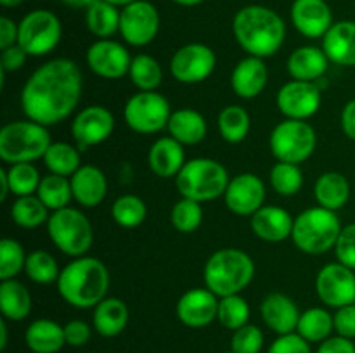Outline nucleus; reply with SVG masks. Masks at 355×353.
<instances>
[{"instance_id":"nucleus-1","label":"nucleus","mask_w":355,"mask_h":353,"mask_svg":"<svg viewBox=\"0 0 355 353\" xmlns=\"http://www.w3.org/2000/svg\"><path fill=\"white\" fill-rule=\"evenodd\" d=\"M83 75L75 61L51 59L38 66L21 90V109L31 121L51 127L64 121L82 97Z\"/></svg>"},{"instance_id":"nucleus-2","label":"nucleus","mask_w":355,"mask_h":353,"mask_svg":"<svg viewBox=\"0 0 355 353\" xmlns=\"http://www.w3.org/2000/svg\"><path fill=\"white\" fill-rule=\"evenodd\" d=\"M232 33L239 47L248 55L270 57L286 38V24L276 10L263 6H246L232 19Z\"/></svg>"},{"instance_id":"nucleus-3","label":"nucleus","mask_w":355,"mask_h":353,"mask_svg":"<svg viewBox=\"0 0 355 353\" xmlns=\"http://www.w3.org/2000/svg\"><path fill=\"white\" fill-rule=\"evenodd\" d=\"M55 284L68 305L75 308H96L107 296L110 272L99 258L80 256L61 270Z\"/></svg>"},{"instance_id":"nucleus-4","label":"nucleus","mask_w":355,"mask_h":353,"mask_svg":"<svg viewBox=\"0 0 355 353\" xmlns=\"http://www.w3.org/2000/svg\"><path fill=\"white\" fill-rule=\"evenodd\" d=\"M255 277V263L243 249L224 248L215 251L205 263V287L218 298L239 294Z\"/></svg>"},{"instance_id":"nucleus-5","label":"nucleus","mask_w":355,"mask_h":353,"mask_svg":"<svg viewBox=\"0 0 355 353\" xmlns=\"http://www.w3.org/2000/svg\"><path fill=\"white\" fill-rule=\"evenodd\" d=\"M342 228L336 211L314 206L295 217L291 239L300 251L307 255H322L335 249Z\"/></svg>"},{"instance_id":"nucleus-6","label":"nucleus","mask_w":355,"mask_h":353,"mask_svg":"<svg viewBox=\"0 0 355 353\" xmlns=\"http://www.w3.org/2000/svg\"><path fill=\"white\" fill-rule=\"evenodd\" d=\"M229 180V173L222 163L210 158H194L182 166L175 176V185L182 197L207 203L224 196Z\"/></svg>"},{"instance_id":"nucleus-7","label":"nucleus","mask_w":355,"mask_h":353,"mask_svg":"<svg viewBox=\"0 0 355 353\" xmlns=\"http://www.w3.org/2000/svg\"><path fill=\"white\" fill-rule=\"evenodd\" d=\"M51 144L47 127L37 121H10L0 130V158L9 165L37 161L44 158Z\"/></svg>"},{"instance_id":"nucleus-8","label":"nucleus","mask_w":355,"mask_h":353,"mask_svg":"<svg viewBox=\"0 0 355 353\" xmlns=\"http://www.w3.org/2000/svg\"><path fill=\"white\" fill-rule=\"evenodd\" d=\"M47 232L55 248L71 258L85 256L92 248V224L87 215L76 208L68 206L52 211L47 221Z\"/></svg>"},{"instance_id":"nucleus-9","label":"nucleus","mask_w":355,"mask_h":353,"mask_svg":"<svg viewBox=\"0 0 355 353\" xmlns=\"http://www.w3.org/2000/svg\"><path fill=\"white\" fill-rule=\"evenodd\" d=\"M318 135L311 123L304 120H284L274 127L269 137V147L274 158L283 163L307 161L315 151Z\"/></svg>"},{"instance_id":"nucleus-10","label":"nucleus","mask_w":355,"mask_h":353,"mask_svg":"<svg viewBox=\"0 0 355 353\" xmlns=\"http://www.w3.org/2000/svg\"><path fill=\"white\" fill-rule=\"evenodd\" d=\"M17 44L31 57H42L54 51L62 37L59 17L52 10L35 9L19 21Z\"/></svg>"},{"instance_id":"nucleus-11","label":"nucleus","mask_w":355,"mask_h":353,"mask_svg":"<svg viewBox=\"0 0 355 353\" xmlns=\"http://www.w3.org/2000/svg\"><path fill=\"white\" fill-rule=\"evenodd\" d=\"M172 113L166 97L155 90V92L134 93L125 104L123 116L130 130L142 135H151L168 127Z\"/></svg>"},{"instance_id":"nucleus-12","label":"nucleus","mask_w":355,"mask_h":353,"mask_svg":"<svg viewBox=\"0 0 355 353\" xmlns=\"http://www.w3.org/2000/svg\"><path fill=\"white\" fill-rule=\"evenodd\" d=\"M159 31V12L148 0H135L121 7L120 35L132 47H146Z\"/></svg>"},{"instance_id":"nucleus-13","label":"nucleus","mask_w":355,"mask_h":353,"mask_svg":"<svg viewBox=\"0 0 355 353\" xmlns=\"http://www.w3.org/2000/svg\"><path fill=\"white\" fill-rule=\"evenodd\" d=\"M217 66V55L205 44H187L175 51L170 59V73L186 85H194L208 80Z\"/></svg>"},{"instance_id":"nucleus-14","label":"nucleus","mask_w":355,"mask_h":353,"mask_svg":"<svg viewBox=\"0 0 355 353\" xmlns=\"http://www.w3.org/2000/svg\"><path fill=\"white\" fill-rule=\"evenodd\" d=\"M315 293L319 300L331 308L355 303V273L340 262L328 263L315 277Z\"/></svg>"},{"instance_id":"nucleus-15","label":"nucleus","mask_w":355,"mask_h":353,"mask_svg":"<svg viewBox=\"0 0 355 353\" xmlns=\"http://www.w3.org/2000/svg\"><path fill=\"white\" fill-rule=\"evenodd\" d=\"M276 102L288 120L307 121L321 107V89L315 82L291 80L281 87Z\"/></svg>"},{"instance_id":"nucleus-16","label":"nucleus","mask_w":355,"mask_h":353,"mask_svg":"<svg viewBox=\"0 0 355 353\" xmlns=\"http://www.w3.org/2000/svg\"><path fill=\"white\" fill-rule=\"evenodd\" d=\"M132 57L127 47L111 38L96 40L87 51V66L104 80H120L130 71Z\"/></svg>"},{"instance_id":"nucleus-17","label":"nucleus","mask_w":355,"mask_h":353,"mask_svg":"<svg viewBox=\"0 0 355 353\" xmlns=\"http://www.w3.org/2000/svg\"><path fill=\"white\" fill-rule=\"evenodd\" d=\"M114 130V116L104 106H87L71 123V134L80 151L103 144Z\"/></svg>"},{"instance_id":"nucleus-18","label":"nucleus","mask_w":355,"mask_h":353,"mask_svg":"<svg viewBox=\"0 0 355 353\" xmlns=\"http://www.w3.org/2000/svg\"><path fill=\"white\" fill-rule=\"evenodd\" d=\"M266 185L255 173H239L229 180L225 189V206L239 217H252L266 203Z\"/></svg>"},{"instance_id":"nucleus-19","label":"nucleus","mask_w":355,"mask_h":353,"mask_svg":"<svg viewBox=\"0 0 355 353\" xmlns=\"http://www.w3.org/2000/svg\"><path fill=\"white\" fill-rule=\"evenodd\" d=\"M218 300L220 298L211 293L208 287H194V289L186 291L177 301V318L186 327H207L217 318Z\"/></svg>"},{"instance_id":"nucleus-20","label":"nucleus","mask_w":355,"mask_h":353,"mask_svg":"<svg viewBox=\"0 0 355 353\" xmlns=\"http://www.w3.org/2000/svg\"><path fill=\"white\" fill-rule=\"evenodd\" d=\"M290 14L295 30L307 38H322L335 24L326 0H295Z\"/></svg>"},{"instance_id":"nucleus-21","label":"nucleus","mask_w":355,"mask_h":353,"mask_svg":"<svg viewBox=\"0 0 355 353\" xmlns=\"http://www.w3.org/2000/svg\"><path fill=\"white\" fill-rule=\"evenodd\" d=\"M260 315L267 327L277 336L297 332L302 311L288 294L270 293L260 303Z\"/></svg>"},{"instance_id":"nucleus-22","label":"nucleus","mask_w":355,"mask_h":353,"mask_svg":"<svg viewBox=\"0 0 355 353\" xmlns=\"http://www.w3.org/2000/svg\"><path fill=\"white\" fill-rule=\"evenodd\" d=\"M293 221L295 218L288 210L281 206H267V204H263L250 218L253 234L266 242H283L291 237Z\"/></svg>"},{"instance_id":"nucleus-23","label":"nucleus","mask_w":355,"mask_h":353,"mask_svg":"<svg viewBox=\"0 0 355 353\" xmlns=\"http://www.w3.org/2000/svg\"><path fill=\"white\" fill-rule=\"evenodd\" d=\"M73 199L83 208H96L107 194V179L101 168L94 165H82L69 176Z\"/></svg>"},{"instance_id":"nucleus-24","label":"nucleus","mask_w":355,"mask_h":353,"mask_svg":"<svg viewBox=\"0 0 355 353\" xmlns=\"http://www.w3.org/2000/svg\"><path fill=\"white\" fill-rule=\"evenodd\" d=\"M269 71L262 57L248 55L236 64L231 75V87L241 99H255L266 90Z\"/></svg>"},{"instance_id":"nucleus-25","label":"nucleus","mask_w":355,"mask_h":353,"mask_svg":"<svg viewBox=\"0 0 355 353\" xmlns=\"http://www.w3.org/2000/svg\"><path fill=\"white\" fill-rule=\"evenodd\" d=\"M329 59L322 47L304 45L295 48L286 61V69L293 80L300 82H318L322 80L329 66Z\"/></svg>"},{"instance_id":"nucleus-26","label":"nucleus","mask_w":355,"mask_h":353,"mask_svg":"<svg viewBox=\"0 0 355 353\" xmlns=\"http://www.w3.org/2000/svg\"><path fill=\"white\" fill-rule=\"evenodd\" d=\"M322 51L338 66L355 68V21H338L322 37Z\"/></svg>"},{"instance_id":"nucleus-27","label":"nucleus","mask_w":355,"mask_h":353,"mask_svg":"<svg viewBox=\"0 0 355 353\" xmlns=\"http://www.w3.org/2000/svg\"><path fill=\"white\" fill-rule=\"evenodd\" d=\"M148 165L155 175L162 179H172L179 175L182 166L186 165V152L184 145L173 137H162L149 147Z\"/></svg>"},{"instance_id":"nucleus-28","label":"nucleus","mask_w":355,"mask_h":353,"mask_svg":"<svg viewBox=\"0 0 355 353\" xmlns=\"http://www.w3.org/2000/svg\"><path fill=\"white\" fill-rule=\"evenodd\" d=\"M128 307L120 298L106 296L92 314V325L103 338H114L121 334L128 324Z\"/></svg>"},{"instance_id":"nucleus-29","label":"nucleus","mask_w":355,"mask_h":353,"mask_svg":"<svg viewBox=\"0 0 355 353\" xmlns=\"http://www.w3.org/2000/svg\"><path fill=\"white\" fill-rule=\"evenodd\" d=\"M24 343L33 353H58L66 345L64 325L51 318H37L28 325Z\"/></svg>"},{"instance_id":"nucleus-30","label":"nucleus","mask_w":355,"mask_h":353,"mask_svg":"<svg viewBox=\"0 0 355 353\" xmlns=\"http://www.w3.org/2000/svg\"><path fill=\"white\" fill-rule=\"evenodd\" d=\"M166 130L170 137H173L182 145H196L207 137L208 127L203 114L189 107H182V109L173 111Z\"/></svg>"},{"instance_id":"nucleus-31","label":"nucleus","mask_w":355,"mask_h":353,"mask_svg":"<svg viewBox=\"0 0 355 353\" xmlns=\"http://www.w3.org/2000/svg\"><path fill=\"white\" fill-rule=\"evenodd\" d=\"M314 196L319 206L336 211L350 199V183L340 172H326L315 180Z\"/></svg>"},{"instance_id":"nucleus-32","label":"nucleus","mask_w":355,"mask_h":353,"mask_svg":"<svg viewBox=\"0 0 355 353\" xmlns=\"http://www.w3.org/2000/svg\"><path fill=\"white\" fill-rule=\"evenodd\" d=\"M0 311L6 320L19 322L30 315L31 294L23 282L7 279L0 282Z\"/></svg>"},{"instance_id":"nucleus-33","label":"nucleus","mask_w":355,"mask_h":353,"mask_svg":"<svg viewBox=\"0 0 355 353\" xmlns=\"http://www.w3.org/2000/svg\"><path fill=\"white\" fill-rule=\"evenodd\" d=\"M121 10L106 0H96L85 9V23L90 33L103 38H111L114 33H120Z\"/></svg>"},{"instance_id":"nucleus-34","label":"nucleus","mask_w":355,"mask_h":353,"mask_svg":"<svg viewBox=\"0 0 355 353\" xmlns=\"http://www.w3.org/2000/svg\"><path fill=\"white\" fill-rule=\"evenodd\" d=\"M217 127L225 142L239 144V142H243L248 137L252 120H250V114L245 107L231 104V106H225L218 113Z\"/></svg>"},{"instance_id":"nucleus-35","label":"nucleus","mask_w":355,"mask_h":353,"mask_svg":"<svg viewBox=\"0 0 355 353\" xmlns=\"http://www.w3.org/2000/svg\"><path fill=\"white\" fill-rule=\"evenodd\" d=\"M335 331L333 315L324 308H309L302 311L297 332L309 343H322Z\"/></svg>"},{"instance_id":"nucleus-36","label":"nucleus","mask_w":355,"mask_h":353,"mask_svg":"<svg viewBox=\"0 0 355 353\" xmlns=\"http://www.w3.org/2000/svg\"><path fill=\"white\" fill-rule=\"evenodd\" d=\"M49 211L51 210L42 203L40 197L33 194V196L17 197L14 201V204L10 206V218L21 228H37L47 224L49 217H51Z\"/></svg>"},{"instance_id":"nucleus-37","label":"nucleus","mask_w":355,"mask_h":353,"mask_svg":"<svg viewBox=\"0 0 355 353\" xmlns=\"http://www.w3.org/2000/svg\"><path fill=\"white\" fill-rule=\"evenodd\" d=\"M42 159H44L49 172L55 173V175L68 176V179L82 166L80 149L68 144V142H52Z\"/></svg>"},{"instance_id":"nucleus-38","label":"nucleus","mask_w":355,"mask_h":353,"mask_svg":"<svg viewBox=\"0 0 355 353\" xmlns=\"http://www.w3.org/2000/svg\"><path fill=\"white\" fill-rule=\"evenodd\" d=\"M37 196L40 197L42 203H44L51 211H58V210H62V208H68L69 201L73 199L71 182H69L68 176L49 173V175L42 176V182L40 185H38Z\"/></svg>"},{"instance_id":"nucleus-39","label":"nucleus","mask_w":355,"mask_h":353,"mask_svg":"<svg viewBox=\"0 0 355 353\" xmlns=\"http://www.w3.org/2000/svg\"><path fill=\"white\" fill-rule=\"evenodd\" d=\"M132 83L139 89V92H155L163 80L162 64L149 54H139L132 57L130 71H128Z\"/></svg>"},{"instance_id":"nucleus-40","label":"nucleus","mask_w":355,"mask_h":353,"mask_svg":"<svg viewBox=\"0 0 355 353\" xmlns=\"http://www.w3.org/2000/svg\"><path fill=\"white\" fill-rule=\"evenodd\" d=\"M111 217L120 227L134 228L139 227L148 217V206L144 201L135 194L120 196L111 206Z\"/></svg>"},{"instance_id":"nucleus-41","label":"nucleus","mask_w":355,"mask_h":353,"mask_svg":"<svg viewBox=\"0 0 355 353\" xmlns=\"http://www.w3.org/2000/svg\"><path fill=\"white\" fill-rule=\"evenodd\" d=\"M6 172L7 180H9L10 194L17 197L37 194L42 176L33 163H14Z\"/></svg>"},{"instance_id":"nucleus-42","label":"nucleus","mask_w":355,"mask_h":353,"mask_svg":"<svg viewBox=\"0 0 355 353\" xmlns=\"http://www.w3.org/2000/svg\"><path fill=\"white\" fill-rule=\"evenodd\" d=\"M24 273L33 280L35 284H52L58 282L61 270H59L58 262L54 256L47 251H31L26 256V265H24Z\"/></svg>"},{"instance_id":"nucleus-43","label":"nucleus","mask_w":355,"mask_h":353,"mask_svg":"<svg viewBox=\"0 0 355 353\" xmlns=\"http://www.w3.org/2000/svg\"><path fill=\"white\" fill-rule=\"evenodd\" d=\"M270 185L279 196H295L304 185V173L300 165L277 161L270 170Z\"/></svg>"},{"instance_id":"nucleus-44","label":"nucleus","mask_w":355,"mask_h":353,"mask_svg":"<svg viewBox=\"0 0 355 353\" xmlns=\"http://www.w3.org/2000/svg\"><path fill=\"white\" fill-rule=\"evenodd\" d=\"M217 320L225 329L238 331L243 325L250 324V305L239 294L224 296L218 300V314Z\"/></svg>"},{"instance_id":"nucleus-45","label":"nucleus","mask_w":355,"mask_h":353,"mask_svg":"<svg viewBox=\"0 0 355 353\" xmlns=\"http://www.w3.org/2000/svg\"><path fill=\"white\" fill-rule=\"evenodd\" d=\"M170 220H172V225L175 230L182 232V234H191L203 221V208H201V203L182 197V199H179L173 204Z\"/></svg>"},{"instance_id":"nucleus-46","label":"nucleus","mask_w":355,"mask_h":353,"mask_svg":"<svg viewBox=\"0 0 355 353\" xmlns=\"http://www.w3.org/2000/svg\"><path fill=\"white\" fill-rule=\"evenodd\" d=\"M26 256L19 242L3 237L0 241V280L16 279L17 273L24 272Z\"/></svg>"},{"instance_id":"nucleus-47","label":"nucleus","mask_w":355,"mask_h":353,"mask_svg":"<svg viewBox=\"0 0 355 353\" xmlns=\"http://www.w3.org/2000/svg\"><path fill=\"white\" fill-rule=\"evenodd\" d=\"M263 348L262 329L253 324H246L234 331L231 338L232 353H260Z\"/></svg>"},{"instance_id":"nucleus-48","label":"nucleus","mask_w":355,"mask_h":353,"mask_svg":"<svg viewBox=\"0 0 355 353\" xmlns=\"http://www.w3.org/2000/svg\"><path fill=\"white\" fill-rule=\"evenodd\" d=\"M335 255L342 265L355 270V224H349L342 228L335 244Z\"/></svg>"},{"instance_id":"nucleus-49","label":"nucleus","mask_w":355,"mask_h":353,"mask_svg":"<svg viewBox=\"0 0 355 353\" xmlns=\"http://www.w3.org/2000/svg\"><path fill=\"white\" fill-rule=\"evenodd\" d=\"M267 353H312L311 343L305 341L298 332L277 336Z\"/></svg>"},{"instance_id":"nucleus-50","label":"nucleus","mask_w":355,"mask_h":353,"mask_svg":"<svg viewBox=\"0 0 355 353\" xmlns=\"http://www.w3.org/2000/svg\"><path fill=\"white\" fill-rule=\"evenodd\" d=\"M333 322H335L336 334L355 339V303L336 308V311L333 314Z\"/></svg>"},{"instance_id":"nucleus-51","label":"nucleus","mask_w":355,"mask_h":353,"mask_svg":"<svg viewBox=\"0 0 355 353\" xmlns=\"http://www.w3.org/2000/svg\"><path fill=\"white\" fill-rule=\"evenodd\" d=\"M28 57L30 55L26 54V51L19 44L3 48L2 55H0V73L7 75V73L17 71V69L23 68Z\"/></svg>"},{"instance_id":"nucleus-52","label":"nucleus","mask_w":355,"mask_h":353,"mask_svg":"<svg viewBox=\"0 0 355 353\" xmlns=\"http://www.w3.org/2000/svg\"><path fill=\"white\" fill-rule=\"evenodd\" d=\"M90 336H92V327L83 320H69L64 325V338L66 345L69 346H83L89 343Z\"/></svg>"},{"instance_id":"nucleus-53","label":"nucleus","mask_w":355,"mask_h":353,"mask_svg":"<svg viewBox=\"0 0 355 353\" xmlns=\"http://www.w3.org/2000/svg\"><path fill=\"white\" fill-rule=\"evenodd\" d=\"M315 353H355L354 339L343 338V336H329L326 341L319 343Z\"/></svg>"},{"instance_id":"nucleus-54","label":"nucleus","mask_w":355,"mask_h":353,"mask_svg":"<svg viewBox=\"0 0 355 353\" xmlns=\"http://www.w3.org/2000/svg\"><path fill=\"white\" fill-rule=\"evenodd\" d=\"M17 37H19V24H16L7 16L0 17V48L3 51V48L16 45Z\"/></svg>"},{"instance_id":"nucleus-55","label":"nucleus","mask_w":355,"mask_h":353,"mask_svg":"<svg viewBox=\"0 0 355 353\" xmlns=\"http://www.w3.org/2000/svg\"><path fill=\"white\" fill-rule=\"evenodd\" d=\"M340 125H342V130L350 141H355V99L349 100V102L343 106L342 116H340Z\"/></svg>"},{"instance_id":"nucleus-56","label":"nucleus","mask_w":355,"mask_h":353,"mask_svg":"<svg viewBox=\"0 0 355 353\" xmlns=\"http://www.w3.org/2000/svg\"><path fill=\"white\" fill-rule=\"evenodd\" d=\"M0 185H2V190H0V201H6L7 196L10 194V187H9V180H7L6 168H0Z\"/></svg>"},{"instance_id":"nucleus-57","label":"nucleus","mask_w":355,"mask_h":353,"mask_svg":"<svg viewBox=\"0 0 355 353\" xmlns=\"http://www.w3.org/2000/svg\"><path fill=\"white\" fill-rule=\"evenodd\" d=\"M94 2H96V0H61V3L73 7V9H87V7L92 6Z\"/></svg>"},{"instance_id":"nucleus-58","label":"nucleus","mask_w":355,"mask_h":353,"mask_svg":"<svg viewBox=\"0 0 355 353\" xmlns=\"http://www.w3.org/2000/svg\"><path fill=\"white\" fill-rule=\"evenodd\" d=\"M7 346V322L6 318L2 317L0 320V350H6Z\"/></svg>"},{"instance_id":"nucleus-59","label":"nucleus","mask_w":355,"mask_h":353,"mask_svg":"<svg viewBox=\"0 0 355 353\" xmlns=\"http://www.w3.org/2000/svg\"><path fill=\"white\" fill-rule=\"evenodd\" d=\"M172 2H175L177 6H182V7H196L200 6V3H203L205 0H172Z\"/></svg>"},{"instance_id":"nucleus-60","label":"nucleus","mask_w":355,"mask_h":353,"mask_svg":"<svg viewBox=\"0 0 355 353\" xmlns=\"http://www.w3.org/2000/svg\"><path fill=\"white\" fill-rule=\"evenodd\" d=\"M24 0H0V3H2L3 7H7V9H12V7H17L21 6Z\"/></svg>"},{"instance_id":"nucleus-61","label":"nucleus","mask_w":355,"mask_h":353,"mask_svg":"<svg viewBox=\"0 0 355 353\" xmlns=\"http://www.w3.org/2000/svg\"><path fill=\"white\" fill-rule=\"evenodd\" d=\"M106 2L113 3V6H116V7H125V6H128V3L135 2V0H106Z\"/></svg>"},{"instance_id":"nucleus-62","label":"nucleus","mask_w":355,"mask_h":353,"mask_svg":"<svg viewBox=\"0 0 355 353\" xmlns=\"http://www.w3.org/2000/svg\"><path fill=\"white\" fill-rule=\"evenodd\" d=\"M227 353H232V352H227Z\"/></svg>"}]
</instances>
